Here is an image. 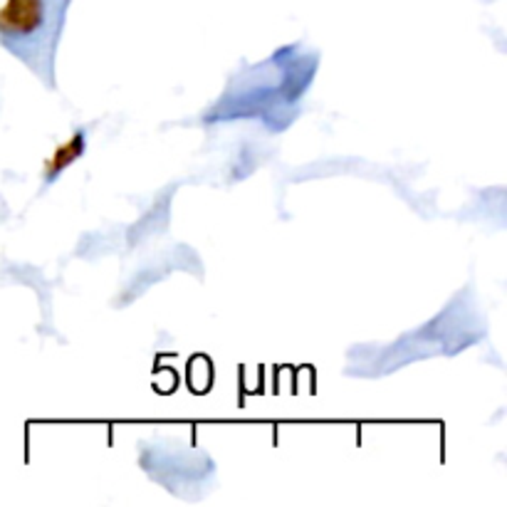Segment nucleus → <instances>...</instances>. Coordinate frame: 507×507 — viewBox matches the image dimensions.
<instances>
[{
  "instance_id": "obj_1",
  "label": "nucleus",
  "mask_w": 507,
  "mask_h": 507,
  "mask_svg": "<svg viewBox=\"0 0 507 507\" xmlns=\"http://www.w3.org/2000/svg\"><path fill=\"white\" fill-rule=\"evenodd\" d=\"M72 0H5L0 5V45L45 87H55V55Z\"/></svg>"
}]
</instances>
